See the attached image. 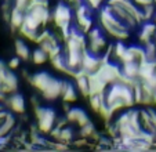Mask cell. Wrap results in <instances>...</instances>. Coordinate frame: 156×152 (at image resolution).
<instances>
[{"mask_svg": "<svg viewBox=\"0 0 156 152\" xmlns=\"http://www.w3.org/2000/svg\"><path fill=\"white\" fill-rule=\"evenodd\" d=\"M105 103L113 112L133 108L136 105L133 89L120 82L109 85L105 91Z\"/></svg>", "mask_w": 156, "mask_h": 152, "instance_id": "obj_1", "label": "cell"}, {"mask_svg": "<svg viewBox=\"0 0 156 152\" xmlns=\"http://www.w3.org/2000/svg\"><path fill=\"white\" fill-rule=\"evenodd\" d=\"M35 118L37 120V129L41 134H50L57 122V114L53 108H44L39 105L35 108Z\"/></svg>", "mask_w": 156, "mask_h": 152, "instance_id": "obj_2", "label": "cell"}, {"mask_svg": "<svg viewBox=\"0 0 156 152\" xmlns=\"http://www.w3.org/2000/svg\"><path fill=\"white\" fill-rule=\"evenodd\" d=\"M72 18H73V13L66 2H59L51 13V20H53L55 28L58 29H61L62 27H66V25H71Z\"/></svg>", "mask_w": 156, "mask_h": 152, "instance_id": "obj_3", "label": "cell"}, {"mask_svg": "<svg viewBox=\"0 0 156 152\" xmlns=\"http://www.w3.org/2000/svg\"><path fill=\"white\" fill-rule=\"evenodd\" d=\"M62 83H64V80H59L53 76L47 87L41 91V98L46 100V101H55L58 97H61Z\"/></svg>", "mask_w": 156, "mask_h": 152, "instance_id": "obj_4", "label": "cell"}, {"mask_svg": "<svg viewBox=\"0 0 156 152\" xmlns=\"http://www.w3.org/2000/svg\"><path fill=\"white\" fill-rule=\"evenodd\" d=\"M6 108L11 111L12 114L17 115H24L25 114V100L24 97L18 93H12L7 97L6 103H4Z\"/></svg>", "mask_w": 156, "mask_h": 152, "instance_id": "obj_5", "label": "cell"}, {"mask_svg": "<svg viewBox=\"0 0 156 152\" xmlns=\"http://www.w3.org/2000/svg\"><path fill=\"white\" fill-rule=\"evenodd\" d=\"M27 11L30 13L33 17L37 18V20L41 22V25H43V27H46V25L50 22V20H51V11H50V9H48V7H46V6L29 3V7H28Z\"/></svg>", "mask_w": 156, "mask_h": 152, "instance_id": "obj_6", "label": "cell"}, {"mask_svg": "<svg viewBox=\"0 0 156 152\" xmlns=\"http://www.w3.org/2000/svg\"><path fill=\"white\" fill-rule=\"evenodd\" d=\"M101 65H102V60H101V57L94 56V54L86 51L84 56H83V61H82V69L84 71L87 75L97 72V71L100 69Z\"/></svg>", "mask_w": 156, "mask_h": 152, "instance_id": "obj_7", "label": "cell"}, {"mask_svg": "<svg viewBox=\"0 0 156 152\" xmlns=\"http://www.w3.org/2000/svg\"><path fill=\"white\" fill-rule=\"evenodd\" d=\"M75 79V86H76L77 91L82 94L84 98H88L90 97V86H88V75L84 72V71L80 68V69L76 71L73 76Z\"/></svg>", "mask_w": 156, "mask_h": 152, "instance_id": "obj_8", "label": "cell"}, {"mask_svg": "<svg viewBox=\"0 0 156 152\" xmlns=\"http://www.w3.org/2000/svg\"><path fill=\"white\" fill-rule=\"evenodd\" d=\"M65 114H66L65 116H66L69 123H76L79 127H83L84 125H87L90 122L88 115L82 108H69Z\"/></svg>", "mask_w": 156, "mask_h": 152, "instance_id": "obj_9", "label": "cell"}, {"mask_svg": "<svg viewBox=\"0 0 156 152\" xmlns=\"http://www.w3.org/2000/svg\"><path fill=\"white\" fill-rule=\"evenodd\" d=\"M106 49H108V42L104 38V35L91 39V40H87V51L94 56L101 57L106 51Z\"/></svg>", "mask_w": 156, "mask_h": 152, "instance_id": "obj_10", "label": "cell"}, {"mask_svg": "<svg viewBox=\"0 0 156 152\" xmlns=\"http://www.w3.org/2000/svg\"><path fill=\"white\" fill-rule=\"evenodd\" d=\"M53 76L48 72H37L35 75H30V78L28 79V82L32 85V87H35L37 91H43L44 89L47 87V85L50 83Z\"/></svg>", "mask_w": 156, "mask_h": 152, "instance_id": "obj_11", "label": "cell"}, {"mask_svg": "<svg viewBox=\"0 0 156 152\" xmlns=\"http://www.w3.org/2000/svg\"><path fill=\"white\" fill-rule=\"evenodd\" d=\"M2 90L4 91L6 94H12L17 93L18 90V78L15 73L11 72V69H9L4 75L3 80H2Z\"/></svg>", "mask_w": 156, "mask_h": 152, "instance_id": "obj_12", "label": "cell"}, {"mask_svg": "<svg viewBox=\"0 0 156 152\" xmlns=\"http://www.w3.org/2000/svg\"><path fill=\"white\" fill-rule=\"evenodd\" d=\"M77 89L75 85H72L71 82H65L62 83V93H61V97L64 100V103H68V104H72L75 103L77 100Z\"/></svg>", "mask_w": 156, "mask_h": 152, "instance_id": "obj_13", "label": "cell"}, {"mask_svg": "<svg viewBox=\"0 0 156 152\" xmlns=\"http://www.w3.org/2000/svg\"><path fill=\"white\" fill-rule=\"evenodd\" d=\"M24 18H25V11H21V10L12 7L11 17H10V22H9L11 32H18V29H20V28L22 27V24H24Z\"/></svg>", "mask_w": 156, "mask_h": 152, "instance_id": "obj_14", "label": "cell"}, {"mask_svg": "<svg viewBox=\"0 0 156 152\" xmlns=\"http://www.w3.org/2000/svg\"><path fill=\"white\" fill-rule=\"evenodd\" d=\"M14 51H15V56L20 57L22 61H29L30 56H32V51L29 50V47L27 46V43L22 39H15Z\"/></svg>", "mask_w": 156, "mask_h": 152, "instance_id": "obj_15", "label": "cell"}, {"mask_svg": "<svg viewBox=\"0 0 156 152\" xmlns=\"http://www.w3.org/2000/svg\"><path fill=\"white\" fill-rule=\"evenodd\" d=\"M76 17V28L83 32L84 35H87L90 32V29L94 28V22L90 14H84V15H75Z\"/></svg>", "mask_w": 156, "mask_h": 152, "instance_id": "obj_16", "label": "cell"}, {"mask_svg": "<svg viewBox=\"0 0 156 152\" xmlns=\"http://www.w3.org/2000/svg\"><path fill=\"white\" fill-rule=\"evenodd\" d=\"M122 68V73L127 78H131V79H138L140 75V62L137 61H130V62H124L120 64Z\"/></svg>", "mask_w": 156, "mask_h": 152, "instance_id": "obj_17", "label": "cell"}, {"mask_svg": "<svg viewBox=\"0 0 156 152\" xmlns=\"http://www.w3.org/2000/svg\"><path fill=\"white\" fill-rule=\"evenodd\" d=\"M22 25L30 31H35V32H40V28L43 27L40 21L36 17H33V15L28 11L25 13V18H24V24H22Z\"/></svg>", "mask_w": 156, "mask_h": 152, "instance_id": "obj_18", "label": "cell"}, {"mask_svg": "<svg viewBox=\"0 0 156 152\" xmlns=\"http://www.w3.org/2000/svg\"><path fill=\"white\" fill-rule=\"evenodd\" d=\"M30 61H32L35 65H43V64H46L47 61H50V58H48V54L46 53L41 47H37L36 50H33L32 51Z\"/></svg>", "mask_w": 156, "mask_h": 152, "instance_id": "obj_19", "label": "cell"}, {"mask_svg": "<svg viewBox=\"0 0 156 152\" xmlns=\"http://www.w3.org/2000/svg\"><path fill=\"white\" fill-rule=\"evenodd\" d=\"M104 103H105V94H93V96L88 97V104L95 114H98Z\"/></svg>", "mask_w": 156, "mask_h": 152, "instance_id": "obj_20", "label": "cell"}, {"mask_svg": "<svg viewBox=\"0 0 156 152\" xmlns=\"http://www.w3.org/2000/svg\"><path fill=\"white\" fill-rule=\"evenodd\" d=\"M75 140V132L68 127V126H65L61 129V133H59V138L57 141H61V143H65V144H71L73 143Z\"/></svg>", "mask_w": 156, "mask_h": 152, "instance_id": "obj_21", "label": "cell"}, {"mask_svg": "<svg viewBox=\"0 0 156 152\" xmlns=\"http://www.w3.org/2000/svg\"><path fill=\"white\" fill-rule=\"evenodd\" d=\"M126 50H127V46L124 44L123 40H116V43L113 44V49H112V57L119 62L120 57L124 54Z\"/></svg>", "mask_w": 156, "mask_h": 152, "instance_id": "obj_22", "label": "cell"}, {"mask_svg": "<svg viewBox=\"0 0 156 152\" xmlns=\"http://www.w3.org/2000/svg\"><path fill=\"white\" fill-rule=\"evenodd\" d=\"M18 33H20V36L22 39H27V40L32 42V43H36V39H37V35H39V32H35V31L28 29V28H25L24 25L18 29Z\"/></svg>", "mask_w": 156, "mask_h": 152, "instance_id": "obj_23", "label": "cell"}, {"mask_svg": "<svg viewBox=\"0 0 156 152\" xmlns=\"http://www.w3.org/2000/svg\"><path fill=\"white\" fill-rule=\"evenodd\" d=\"M144 50H145V56H147V60L156 61V42L151 40L149 43L144 44Z\"/></svg>", "mask_w": 156, "mask_h": 152, "instance_id": "obj_24", "label": "cell"}, {"mask_svg": "<svg viewBox=\"0 0 156 152\" xmlns=\"http://www.w3.org/2000/svg\"><path fill=\"white\" fill-rule=\"evenodd\" d=\"M113 114H115V112H113L112 109H111L108 105H106V103H104V104H102V107L100 108V111H98V115H100V116L102 118L104 122H105V123H109L111 120H112Z\"/></svg>", "mask_w": 156, "mask_h": 152, "instance_id": "obj_25", "label": "cell"}, {"mask_svg": "<svg viewBox=\"0 0 156 152\" xmlns=\"http://www.w3.org/2000/svg\"><path fill=\"white\" fill-rule=\"evenodd\" d=\"M94 132H95V126L91 123V120L87 123V125H84L83 127H80V130H79V136L80 137H84V138H91V136L94 134Z\"/></svg>", "mask_w": 156, "mask_h": 152, "instance_id": "obj_26", "label": "cell"}, {"mask_svg": "<svg viewBox=\"0 0 156 152\" xmlns=\"http://www.w3.org/2000/svg\"><path fill=\"white\" fill-rule=\"evenodd\" d=\"M141 10H142V17H144V22H145V21H152V20H153V17H155V14H156L153 3H152V4H148V6L141 7Z\"/></svg>", "mask_w": 156, "mask_h": 152, "instance_id": "obj_27", "label": "cell"}, {"mask_svg": "<svg viewBox=\"0 0 156 152\" xmlns=\"http://www.w3.org/2000/svg\"><path fill=\"white\" fill-rule=\"evenodd\" d=\"M12 3H14V6H12V7H15V9L21 10V11L27 13L28 7H29L30 0H12Z\"/></svg>", "mask_w": 156, "mask_h": 152, "instance_id": "obj_28", "label": "cell"}, {"mask_svg": "<svg viewBox=\"0 0 156 152\" xmlns=\"http://www.w3.org/2000/svg\"><path fill=\"white\" fill-rule=\"evenodd\" d=\"M83 2H84L91 10H100L101 7H102V3L105 0H83Z\"/></svg>", "mask_w": 156, "mask_h": 152, "instance_id": "obj_29", "label": "cell"}, {"mask_svg": "<svg viewBox=\"0 0 156 152\" xmlns=\"http://www.w3.org/2000/svg\"><path fill=\"white\" fill-rule=\"evenodd\" d=\"M153 39V36L152 35H149L148 32H145V31H140V33H138V40L141 42L142 44H147V43H149L151 40Z\"/></svg>", "mask_w": 156, "mask_h": 152, "instance_id": "obj_30", "label": "cell"}, {"mask_svg": "<svg viewBox=\"0 0 156 152\" xmlns=\"http://www.w3.org/2000/svg\"><path fill=\"white\" fill-rule=\"evenodd\" d=\"M21 61H22V60H21L20 57L15 56V57H12V58H10V61L7 62V67H9V69H11V71L18 69V68H20Z\"/></svg>", "mask_w": 156, "mask_h": 152, "instance_id": "obj_31", "label": "cell"}, {"mask_svg": "<svg viewBox=\"0 0 156 152\" xmlns=\"http://www.w3.org/2000/svg\"><path fill=\"white\" fill-rule=\"evenodd\" d=\"M101 35H102V29H101V28H93V29H90V32L86 36H87V40H91V39H95Z\"/></svg>", "mask_w": 156, "mask_h": 152, "instance_id": "obj_32", "label": "cell"}, {"mask_svg": "<svg viewBox=\"0 0 156 152\" xmlns=\"http://www.w3.org/2000/svg\"><path fill=\"white\" fill-rule=\"evenodd\" d=\"M133 2H134L138 7H144V6H148V4L153 3V0H133Z\"/></svg>", "mask_w": 156, "mask_h": 152, "instance_id": "obj_33", "label": "cell"}, {"mask_svg": "<svg viewBox=\"0 0 156 152\" xmlns=\"http://www.w3.org/2000/svg\"><path fill=\"white\" fill-rule=\"evenodd\" d=\"M30 104L33 105V109H35L36 107L40 105V101L37 100V97H36V96H32V98H30Z\"/></svg>", "mask_w": 156, "mask_h": 152, "instance_id": "obj_34", "label": "cell"}, {"mask_svg": "<svg viewBox=\"0 0 156 152\" xmlns=\"http://www.w3.org/2000/svg\"><path fill=\"white\" fill-rule=\"evenodd\" d=\"M7 97H9V94H6L3 90H2V89H0V103H2V104H4V103H6Z\"/></svg>", "mask_w": 156, "mask_h": 152, "instance_id": "obj_35", "label": "cell"}, {"mask_svg": "<svg viewBox=\"0 0 156 152\" xmlns=\"http://www.w3.org/2000/svg\"><path fill=\"white\" fill-rule=\"evenodd\" d=\"M30 2H47V0H30Z\"/></svg>", "mask_w": 156, "mask_h": 152, "instance_id": "obj_36", "label": "cell"}, {"mask_svg": "<svg viewBox=\"0 0 156 152\" xmlns=\"http://www.w3.org/2000/svg\"><path fill=\"white\" fill-rule=\"evenodd\" d=\"M153 22L156 24V14H155V17H153Z\"/></svg>", "mask_w": 156, "mask_h": 152, "instance_id": "obj_37", "label": "cell"}, {"mask_svg": "<svg viewBox=\"0 0 156 152\" xmlns=\"http://www.w3.org/2000/svg\"><path fill=\"white\" fill-rule=\"evenodd\" d=\"M65 2H68V3H71V2H72V0H65Z\"/></svg>", "mask_w": 156, "mask_h": 152, "instance_id": "obj_38", "label": "cell"}, {"mask_svg": "<svg viewBox=\"0 0 156 152\" xmlns=\"http://www.w3.org/2000/svg\"><path fill=\"white\" fill-rule=\"evenodd\" d=\"M3 2H11V0H3Z\"/></svg>", "mask_w": 156, "mask_h": 152, "instance_id": "obj_39", "label": "cell"}, {"mask_svg": "<svg viewBox=\"0 0 156 152\" xmlns=\"http://www.w3.org/2000/svg\"><path fill=\"white\" fill-rule=\"evenodd\" d=\"M153 4H156V0H153Z\"/></svg>", "mask_w": 156, "mask_h": 152, "instance_id": "obj_40", "label": "cell"}, {"mask_svg": "<svg viewBox=\"0 0 156 152\" xmlns=\"http://www.w3.org/2000/svg\"><path fill=\"white\" fill-rule=\"evenodd\" d=\"M0 89H2V82H0Z\"/></svg>", "mask_w": 156, "mask_h": 152, "instance_id": "obj_41", "label": "cell"}, {"mask_svg": "<svg viewBox=\"0 0 156 152\" xmlns=\"http://www.w3.org/2000/svg\"><path fill=\"white\" fill-rule=\"evenodd\" d=\"M155 40H156V35H155Z\"/></svg>", "mask_w": 156, "mask_h": 152, "instance_id": "obj_42", "label": "cell"}]
</instances>
